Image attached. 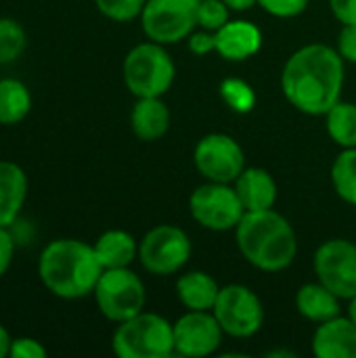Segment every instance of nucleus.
<instances>
[{
  "label": "nucleus",
  "mask_w": 356,
  "mask_h": 358,
  "mask_svg": "<svg viewBox=\"0 0 356 358\" xmlns=\"http://www.w3.org/2000/svg\"><path fill=\"white\" fill-rule=\"evenodd\" d=\"M344 59L327 44H306L285 63L281 90L285 99L306 115H325L342 94Z\"/></svg>",
  "instance_id": "f257e3e1"
},
{
  "label": "nucleus",
  "mask_w": 356,
  "mask_h": 358,
  "mask_svg": "<svg viewBox=\"0 0 356 358\" xmlns=\"http://www.w3.org/2000/svg\"><path fill=\"white\" fill-rule=\"evenodd\" d=\"M103 266L94 248L80 239H52L38 258L42 285L61 300H80L94 292Z\"/></svg>",
  "instance_id": "f03ea898"
},
{
  "label": "nucleus",
  "mask_w": 356,
  "mask_h": 358,
  "mask_svg": "<svg viewBox=\"0 0 356 358\" xmlns=\"http://www.w3.org/2000/svg\"><path fill=\"white\" fill-rule=\"evenodd\" d=\"M235 239L241 256L264 273L287 268L298 254V239L290 220L273 208L245 212L235 229Z\"/></svg>",
  "instance_id": "7ed1b4c3"
},
{
  "label": "nucleus",
  "mask_w": 356,
  "mask_h": 358,
  "mask_svg": "<svg viewBox=\"0 0 356 358\" xmlns=\"http://www.w3.org/2000/svg\"><path fill=\"white\" fill-rule=\"evenodd\" d=\"M111 348L120 358H168L174 355V325L155 313H138L118 323Z\"/></svg>",
  "instance_id": "20e7f679"
},
{
  "label": "nucleus",
  "mask_w": 356,
  "mask_h": 358,
  "mask_svg": "<svg viewBox=\"0 0 356 358\" xmlns=\"http://www.w3.org/2000/svg\"><path fill=\"white\" fill-rule=\"evenodd\" d=\"M122 73L126 88L136 99L164 96L174 82L176 67L164 44L149 40L128 50V55L124 57Z\"/></svg>",
  "instance_id": "39448f33"
},
{
  "label": "nucleus",
  "mask_w": 356,
  "mask_h": 358,
  "mask_svg": "<svg viewBox=\"0 0 356 358\" xmlns=\"http://www.w3.org/2000/svg\"><path fill=\"white\" fill-rule=\"evenodd\" d=\"M101 315L107 321L122 323L143 313L145 308V285L136 273L126 268H105L92 292Z\"/></svg>",
  "instance_id": "423d86ee"
},
{
  "label": "nucleus",
  "mask_w": 356,
  "mask_h": 358,
  "mask_svg": "<svg viewBox=\"0 0 356 358\" xmlns=\"http://www.w3.org/2000/svg\"><path fill=\"white\" fill-rule=\"evenodd\" d=\"M189 212L199 227L214 233H227L237 229L245 214V208L235 187L208 180L191 193Z\"/></svg>",
  "instance_id": "0eeeda50"
},
{
  "label": "nucleus",
  "mask_w": 356,
  "mask_h": 358,
  "mask_svg": "<svg viewBox=\"0 0 356 358\" xmlns=\"http://www.w3.org/2000/svg\"><path fill=\"white\" fill-rule=\"evenodd\" d=\"M199 0H147L141 13V25L149 40L157 44H176L197 27Z\"/></svg>",
  "instance_id": "6e6552de"
},
{
  "label": "nucleus",
  "mask_w": 356,
  "mask_h": 358,
  "mask_svg": "<svg viewBox=\"0 0 356 358\" xmlns=\"http://www.w3.org/2000/svg\"><path fill=\"white\" fill-rule=\"evenodd\" d=\"M191 258L189 235L174 224H159L147 231L138 243V260L143 268L157 277L178 273Z\"/></svg>",
  "instance_id": "1a4fd4ad"
},
{
  "label": "nucleus",
  "mask_w": 356,
  "mask_h": 358,
  "mask_svg": "<svg viewBox=\"0 0 356 358\" xmlns=\"http://www.w3.org/2000/svg\"><path fill=\"white\" fill-rule=\"evenodd\" d=\"M212 313L222 331L231 338H252L264 323V306L260 298L239 283L220 287Z\"/></svg>",
  "instance_id": "9d476101"
},
{
  "label": "nucleus",
  "mask_w": 356,
  "mask_h": 358,
  "mask_svg": "<svg viewBox=\"0 0 356 358\" xmlns=\"http://www.w3.org/2000/svg\"><path fill=\"white\" fill-rule=\"evenodd\" d=\"M317 281L332 289L340 300L356 296V243L348 239L325 241L313 258Z\"/></svg>",
  "instance_id": "9b49d317"
},
{
  "label": "nucleus",
  "mask_w": 356,
  "mask_h": 358,
  "mask_svg": "<svg viewBox=\"0 0 356 358\" xmlns=\"http://www.w3.org/2000/svg\"><path fill=\"white\" fill-rule=\"evenodd\" d=\"M197 172L212 182H235L245 170V157L239 143L222 132H212L199 138L193 151Z\"/></svg>",
  "instance_id": "f8f14e48"
},
{
  "label": "nucleus",
  "mask_w": 356,
  "mask_h": 358,
  "mask_svg": "<svg viewBox=\"0 0 356 358\" xmlns=\"http://www.w3.org/2000/svg\"><path fill=\"white\" fill-rule=\"evenodd\" d=\"M174 325V355L204 358L222 344V327L212 310H187Z\"/></svg>",
  "instance_id": "ddd939ff"
},
{
  "label": "nucleus",
  "mask_w": 356,
  "mask_h": 358,
  "mask_svg": "<svg viewBox=\"0 0 356 358\" xmlns=\"http://www.w3.org/2000/svg\"><path fill=\"white\" fill-rule=\"evenodd\" d=\"M313 355L317 358H356V325L350 317H334L319 323L313 336Z\"/></svg>",
  "instance_id": "4468645a"
},
{
  "label": "nucleus",
  "mask_w": 356,
  "mask_h": 358,
  "mask_svg": "<svg viewBox=\"0 0 356 358\" xmlns=\"http://www.w3.org/2000/svg\"><path fill=\"white\" fill-rule=\"evenodd\" d=\"M260 46L262 31L245 19H229L216 31V52L227 61H245L254 57L260 50Z\"/></svg>",
  "instance_id": "2eb2a0df"
},
{
  "label": "nucleus",
  "mask_w": 356,
  "mask_h": 358,
  "mask_svg": "<svg viewBox=\"0 0 356 358\" xmlns=\"http://www.w3.org/2000/svg\"><path fill=\"white\" fill-rule=\"evenodd\" d=\"M27 174L15 162L0 159V227H13L27 199Z\"/></svg>",
  "instance_id": "dca6fc26"
},
{
  "label": "nucleus",
  "mask_w": 356,
  "mask_h": 358,
  "mask_svg": "<svg viewBox=\"0 0 356 358\" xmlns=\"http://www.w3.org/2000/svg\"><path fill=\"white\" fill-rule=\"evenodd\" d=\"M235 191L245 212L271 210L277 201V182L264 168H245L235 180Z\"/></svg>",
  "instance_id": "f3484780"
},
{
  "label": "nucleus",
  "mask_w": 356,
  "mask_h": 358,
  "mask_svg": "<svg viewBox=\"0 0 356 358\" xmlns=\"http://www.w3.org/2000/svg\"><path fill=\"white\" fill-rule=\"evenodd\" d=\"M130 128L145 143L159 141L170 128V111L162 96H141L132 107Z\"/></svg>",
  "instance_id": "a211bd4d"
},
{
  "label": "nucleus",
  "mask_w": 356,
  "mask_h": 358,
  "mask_svg": "<svg viewBox=\"0 0 356 358\" xmlns=\"http://www.w3.org/2000/svg\"><path fill=\"white\" fill-rule=\"evenodd\" d=\"M94 254L105 268H126L138 258V243L136 239L122 229L105 231L94 243Z\"/></svg>",
  "instance_id": "6ab92c4d"
},
{
  "label": "nucleus",
  "mask_w": 356,
  "mask_h": 358,
  "mask_svg": "<svg viewBox=\"0 0 356 358\" xmlns=\"http://www.w3.org/2000/svg\"><path fill=\"white\" fill-rule=\"evenodd\" d=\"M218 292L216 279L201 271L185 273L176 281V296L187 310H212Z\"/></svg>",
  "instance_id": "aec40b11"
},
{
  "label": "nucleus",
  "mask_w": 356,
  "mask_h": 358,
  "mask_svg": "<svg viewBox=\"0 0 356 358\" xmlns=\"http://www.w3.org/2000/svg\"><path fill=\"white\" fill-rule=\"evenodd\" d=\"M296 308L304 319L319 325L340 315V298L319 281L306 283L296 294Z\"/></svg>",
  "instance_id": "412c9836"
},
{
  "label": "nucleus",
  "mask_w": 356,
  "mask_h": 358,
  "mask_svg": "<svg viewBox=\"0 0 356 358\" xmlns=\"http://www.w3.org/2000/svg\"><path fill=\"white\" fill-rule=\"evenodd\" d=\"M31 111V92L17 78L0 80V124L15 126L21 124Z\"/></svg>",
  "instance_id": "4be33fe9"
},
{
  "label": "nucleus",
  "mask_w": 356,
  "mask_h": 358,
  "mask_svg": "<svg viewBox=\"0 0 356 358\" xmlns=\"http://www.w3.org/2000/svg\"><path fill=\"white\" fill-rule=\"evenodd\" d=\"M325 126L329 138L342 149L356 147V105L338 101L325 113Z\"/></svg>",
  "instance_id": "5701e85b"
},
{
  "label": "nucleus",
  "mask_w": 356,
  "mask_h": 358,
  "mask_svg": "<svg viewBox=\"0 0 356 358\" xmlns=\"http://www.w3.org/2000/svg\"><path fill=\"white\" fill-rule=\"evenodd\" d=\"M332 182L340 199L356 206V147L344 149L332 166Z\"/></svg>",
  "instance_id": "b1692460"
},
{
  "label": "nucleus",
  "mask_w": 356,
  "mask_h": 358,
  "mask_svg": "<svg viewBox=\"0 0 356 358\" xmlns=\"http://www.w3.org/2000/svg\"><path fill=\"white\" fill-rule=\"evenodd\" d=\"M27 48V34L17 19L0 17V65L15 63Z\"/></svg>",
  "instance_id": "393cba45"
},
{
  "label": "nucleus",
  "mask_w": 356,
  "mask_h": 358,
  "mask_svg": "<svg viewBox=\"0 0 356 358\" xmlns=\"http://www.w3.org/2000/svg\"><path fill=\"white\" fill-rule=\"evenodd\" d=\"M220 96L222 101L237 113H250L256 105V92L254 88L239 80V78H227L220 84Z\"/></svg>",
  "instance_id": "a878e982"
},
{
  "label": "nucleus",
  "mask_w": 356,
  "mask_h": 358,
  "mask_svg": "<svg viewBox=\"0 0 356 358\" xmlns=\"http://www.w3.org/2000/svg\"><path fill=\"white\" fill-rule=\"evenodd\" d=\"M145 2L147 0H94L101 15L118 23H126L141 17Z\"/></svg>",
  "instance_id": "bb28decb"
},
{
  "label": "nucleus",
  "mask_w": 356,
  "mask_h": 358,
  "mask_svg": "<svg viewBox=\"0 0 356 358\" xmlns=\"http://www.w3.org/2000/svg\"><path fill=\"white\" fill-rule=\"evenodd\" d=\"M229 10L225 0H199L197 25L208 31H218L229 21Z\"/></svg>",
  "instance_id": "cd10ccee"
},
{
  "label": "nucleus",
  "mask_w": 356,
  "mask_h": 358,
  "mask_svg": "<svg viewBox=\"0 0 356 358\" xmlns=\"http://www.w3.org/2000/svg\"><path fill=\"white\" fill-rule=\"evenodd\" d=\"M258 4L273 17L290 19L302 15L308 6V0H258Z\"/></svg>",
  "instance_id": "c85d7f7f"
},
{
  "label": "nucleus",
  "mask_w": 356,
  "mask_h": 358,
  "mask_svg": "<svg viewBox=\"0 0 356 358\" xmlns=\"http://www.w3.org/2000/svg\"><path fill=\"white\" fill-rule=\"evenodd\" d=\"M10 357L13 358H46L48 350L44 348L42 342L36 338H13L10 346Z\"/></svg>",
  "instance_id": "c756f323"
},
{
  "label": "nucleus",
  "mask_w": 356,
  "mask_h": 358,
  "mask_svg": "<svg viewBox=\"0 0 356 358\" xmlns=\"http://www.w3.org/2000/svg\"><path fill=\"white\" fill-rule=\"evenodd\" d=\"M338 52L344 61L356 63V23L342 25V31L338 36Z\"/></svg>",
  "instance_id": "7c9ffc66"
},
{
  "label": "nucleus",
  "mask_w": 356,
  "mask_h": 358,
  "mask_svg": "<svg viewBox=\"0 0 356 358\" xmlns=\"http://www.w3.org/2000/svg\"><path fill=\"white\" fill-rule=\"evenodd\" d=\"M189 50L199 57L214 52L216 50V31H208V29L195 31V34L191 31L189 34Z\"/></svg>",
  "instance_id": "2f4dec72"
},
{
  "label": "nucleus",
  "mask_w": 356,
  "mask_h": 358,
  "mask_svg": "<svg viewBox=\"0 0 356 358\" xmlns=\"http://www.w3.org/2000/svg\"><path fill=\"white\" fill-rule=\"evenodd\" d=\"M15 258V237L8 227H0V279L8 273Z\"/></svg>",
  "instance_id": "473e14b6"
},
{
  "label": "nucleus",
  "mask_w": 356,
  "mask_h": 358,
  "mask_svg": "<svg viewBox=\"0 0 356 358\" xmlns=\"http://www.w3.org/2000/svg\"><path fill=\"white\" fill-rule=\"evenodd\" d=\"M329 8L342 25L356 23V0H329Z\"/></svg>",
  "instance_id": "72a5a7b5"
},
{
  "label": "nucleus",
  "mask_w": 356,
  "mask_h": 358,
  "mask_svg": "<svg viewBox=\"0 0 356 358\" xmlns=\"http://www.w3.org/2000/svg\"><path fill=\"white\" fill-rule=\"evenodd\" d=\"M10 346H13V336L8 329L0 323V358L10 357Z\"/></svg>",
  "instance_id": "f704fd0d"
},
{
  "label": "nucleus",
  "mask_w": 356,
  "mask_h": 358,
  "mask_svg": "<svg viewBox=\"0 0 356 358\" xmlns=\"http://www.w3.org/2000/svg\"><path fill=\"white\" fill-rule=\"evenodd\" d=\"M225 4H227L231 10L243 13V10H250L254 4H258V0H225Z\"/></svg>",
  "instance_id": "c9c22d12"
},
{
  "label": "nucleus",
  "mask_w": 356,
  "mask_h": 358,
  "mask_svg": "<svg viewBox=\"0 0 356 358\" xmlns=\"http://www.w3.org/2000/svg\"><path fill=\"white\" fill-rule=\"evenodd\" d=\"M348 302H350V304H348V317H350V321L356 325V296L355 298H350Z\"/></svg>",
  "instance_id": "e433bc0d"
}]
</instances>
